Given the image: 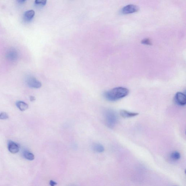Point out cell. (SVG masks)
I'll return each mask as SVG.
<instances>
[{
	"instance_id": "obj_1",
	"label": "cell",
	"mask_w": 186,
	"mask_h": 186,
	"mask_svg": "<svg viewBox=\"0 0 186 186\" xmlns=\"http://www.w3.org/2000/svg\"><path fill=\"white\" fill-rule=\"evenodd\" d=\"M129 93V91L128 89L126 88L119 87L105 92L104 94V97L107 101H115L126 97Z\"/></svg>"
},
{
	"instance_id": "obj_2",
	"label": "cell",
	"mask_w": 186,
	"mask_h": 186,
	"mask_svg": "<svg viewBox=\"0 0 186 186\" xmlns=\"http://www.w3.org/2000/svg\"><path fill=\"white\" fill-rule=\"evenodd\" d=\"M105 124L109 128H112L116 124L117 116L116 113L111 109H107L104 113Z\"/></svg>"
},
{
	"instance_id": "obj_3",
	"label": "cell",
	"mask_w": 186,
	"mask_h": 186,
	"mask_svg": "<svg viewBox=\"0 0 186 186\" xmlns=\"http://www.w3.org/2000/svg\"><path fill=\"white\" fill-rule=\"evenodd\" d=\"M26 82L28 87L34 89H39L42 86L41 82L32 76H29L27 77Z\"/></svg>"
},
{
	"instance_id": "obj_4",
	"label": "cell",
	"mask_w": 186,
	"mask_h": 186,
	"mask_svg": "<svg viewBox=\"0 0 186 186\" xmlns=\"http://www.w3.org/2000/svg\"><path fill=\"white\" fill-rule=\"evenodd\" d=\"M175 102L178 105L184 106L186 103V97L184 94L180 92L176 93L175 97Z\"/></svg>"
},
{
	"instance_id": "obj_5",
	"label": "cell",
	"mask_w": 186,
	"mask_h": 186,
	"mask_svg": "<svg viewBox=\"0 0 186 186\" xmlns=\"http://www.w3.org/2000/svg\"><path fill=\"white\" fill-rule=\"evenodd\" d=\"M139 10V7L137 6L130 5L126 6L122 9L121 12L123 14H130L136 12Z\"/></svg>"
},
{
	"instance_id": "obj_6",
	"label": "cell",
	"mask_w": 186,
	"mask_h": 186,
	"mask_svg": "<svg viewBox=\"0 0 186 186\" xmlns=\"http://www.w3.org/2000/svg\"><path fill=\"white\" fill-rule=\"evenodd\" d=\"M8 149L11 154H15L19 152L20 148L18 145L16 143L9 140L8 143Z\"/></svg>"
},
{
	"instance_id": "obj_7",
	"label": "cell",
	"mask_w": 186,
	"mask_h": 186,
	"mask_svg": "<svg viewBox=\"0 0 186 186\" xmlns=\"http://www.w3.org/2000/svg\"><path fill=\"white\" fill-rule=\"evenodd\" d=\"M6 57L9 60L15 61L18 58V53L14 49H11L7 52Z\"/></svg>"
},
{
	"instance_id": "obj_8",
	"label": "cell",
	"mask_w": 186,
	"mask_h": 186,
	"mask_svg": "<svg viewBox=\"0 0 186 186\" xmlns=\"http://www.w3.org/2000/svg\"><path fill=\"white\" fill-rule=\"evenodd\" d=\"M120 114L121 116L124 118H130L137 116L139 113L136 112H130L125 110H122L120 111Z\"/></svg>"
},
{
	"instance_id": "obj_9",
	"label": "cell",
	"mask_w": 186,
	"mask_h": 186,
	"mask_svg": "<svg viewBox=\"0 0 186 186\" xmlns=\"http://www.w3.org/2000/svg\"><path fill=\"white\" fill-rule=\"evenodd\" d=\"M35 15V12L33 10H29L25 13L24 17L25 21H30L33 19Z\"/></svg>"
},
{
	"instance_id": "obj_10",
	"label": "cell",
	"mask_w": 186,
	"mask_h": 186,
	"mask_svg": "<svg viewBox=\"0 0 186 186\" xmlns=\"http://www.w3.org/2000/svg\"><path fill=\"white\" fill-rule=\"evenodd\" d=\"M16 105L21 111H24L28 108V105L27 103L23 101H18L16 103Z\"/></svg>"
},
{
	"instance_id": "obj_11",
	"label": "cell",
	"mask_w": 186,
	"mask_h": 186,
	"mask_svg": "<svg viewBox=\"0 0 186 186\" xmlns=\"http://www.w3.org/2000/svg\"><path fill=\"white\" fill-rule=\"evenodd\" d=\"M23 156L27 160L32 161L34 160L35 158L34 154L28 150H25L23 152Z\"/></svg>"
},
{
	"instance_id": "obj_12",
	"label": "cell",
	"mask_w": 186,
	"mask_h": 186,
	"mask_svg": "<svg viewBox=\"0 0 186 186\" xmlns=\"http://www.w3.org/2000/svg\"><path fill=\"white\" fill-rule=\"evenodd\" d=\"M93 149L96 152L101 153L104 151V148L102 145L99 144H94L93 146Z\"/></svg>"
},
{
	"instance_id": "obj_13",
	"label": "cell",
	"mask_w": 186,
	"mask_h": 186,
	"mask_svg": "<svg viewBox=\"0 0 186 186\" xmlns=\"http://www.w3.org/2000/svg\"><path fill=\"white\" fill-rule=\"evenodd\" d=\"M171 158L173 160H179L181 158L180 154L177 151H174L171 154Z\"/></svg>"
},
{
	"instance_id": "obj_14",
	"label": "cell",
	"mask_w": 186,
	"mask_h": 186,
	"mask_svg": "<svg viewBox=\"0 0 186 186\" xmlns=\"http://www.w3.org/2000/svg\"><path fill=\"white\" fill-rule=\"evenodd\" d=\"M8 115L5 112H1L0 113V119L1 120H6L9 118Z\"/></svg>"
},
{
	"instance_id": "obj_15",
	"label": "cell",
	"mask_w": 186,
	"mask_h": 186,
	"mask_svg": "<svg viewBox=\"0 0 186 186\" xmlns=\"http://www.w3.org/2000/svg\"><path fill=\"white\" fill-rule=\"evenodd\" d=\"M47 3L46 1H41V0H36L35 1V3L37 5L44 6L46 5Z\"/></svg>"
},
{
	"instance_id": "obj_16",
	"label": "cell",
	"mask_w": 186,
	"mask_h": 186,
	"mask_svg": "<svg viewBox=\"0 0 186 186\" xmlns=\"http://www.w3.org/2000/svg\"><path fill=\"white\" fill-rule=\"evenodd\" d=\"M142 43L143 44H145L146 45H151V43L150 42V41L148 39H144V40H143L142 41Z\"/></svg>"
},
{
	"instance_id": "obj_17",
	"label": "cell",
	"mask_w": 186,
	"mask_h": 186,
	"mask_svg": "<svg viewBox=\"0 0 186 186\" xmlns=\"http://www.w3.org/2000/svg\"><path fill=\"white\" fill-rule=\"evenodd\" d=\"M57 184V183L53 180H51L50 182V185L51 186H55Z\"/></svg>"
},
{
	"instance_id": "obj_18",
	"label": "cell",
	"mask_w": 186,
	"mask_h": 186,
	"mask_svg": "<svg viewBox=\"0 0 186 186\" xmlns=\"http://www.w3.org/2000/svg\"><path fill=\"white\" fill-rule=\"evenodd\" d=\"M30 99L31 101H34L35 100V97H33V96H30Z\"/></svg>"
},
{
	"instance_id": "obj_19",
	"label": "cell",
	"mask_w": 186,
	"mask_h": 186,
	"mask_svg": "<svg viewBox=\"0 0 186 186\" xmlns=\"http://www.w3.org/2000/svg\"><path fill=\"white\" fill-rule=\"evenodd\" d=\"M25 1H23V0H22V1H18V2H19V3H23Z\"/></svg>"
}]
</instances>
